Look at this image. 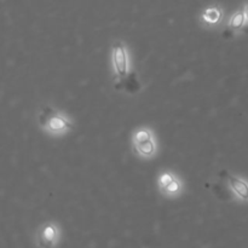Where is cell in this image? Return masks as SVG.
<instances>
[{"label":"cell","instance_id":"9c48e42d","mask_svg":"<svg viewBox=\"0 0 248 248\" xmlns=\"http://www.w3.org/2000/svg\"><path fill=\"white\" fill-rule=\"evenodd\" d=\"M172 182H173V179H172V177L170 176V174H165V176L161 177V184L165 188H167Z\"/></svg>","mask_w":248,"mask_h":248},{"label":"cell","instance_id":"5b68a950","mask_svg":"<svg viewBox=\"0 0 248 248\" xmlns=\"http://www.w3.org/2000/svg\"><path fill=\"white\" fill-rule=\"evenodd\" d=\"M138 152L142 153L144 155H150L153 152H154V144H153L152 140H148L145 143H140V144H137Z\"/></svg>","mask_w":248,"mask_h":248},{"label":"cell","instance_id":"7a4b0ae2","mask_svg":"<svg viewBox=\"0 0 248 248\" xmlns=\"http://www.w3.org/2000/svg\"><path fill=\"white\" fill-rule=\"evenodd\" d=\"M114 65L115 70L118 73V77L124 79L127 75V56H126L125 47L120 41L115 43L114 45Z\"/></svg>","mask_w":248,"mask_h":248},{"label":"cell","instance_id":"3957f363","mask_svg":"<svg viewBox=\"0 0 248 248\" xmlns=\"http://www.w3.org/2000/svg\"><path fill=\"white\" fill-rule=\"evenodd\" d=\"M57 239V230L53 225H46L39 234V246L41 248H52Z\"/></svg>","mask_w":248,"mask_h":248},{"label":"cell","instance_id":"277c9868","mask_svg":"<svg viewBox=\"0 0 248 248\" xmlns=\"http://www.w3.org/2000/svg\"><path fill=\"white\" fill-rule=\"evenodd\" d=\"M223 172H224L225 177H227V179L229 181L230 186H232V188L234 189L235 193H236L240 198L244 199V200H248V186L247 184L245 183L244 181H241V179H237L236 177L227 173V171H223Z\"/></svg>","mask_w":248,"mask_h":248},{"label":"cell","instance_id":"30bf717a","mask_svg":"<svg viewBox=\"0 0 248 248\" xmlns=\"http://www.w3.org/2000/svg\"><path fill=\"white\" fill-rule=\"evenodd\" d=\"M167 189H169V191H174V190H177V189H178V186H177L176 182L173 181L171 184H170L169 186H167Z\"/></svg>","mask_w":248,"mask_h":248},{"label":"cell","instance_id":"8fae6325","mask_svg":"<svg viewBox=\"0 0 248 248\" xmlns=\"http://www.w3.org/2000/svg\"><path fill=\"white\" fill-rule=\"evenodd\" d=\"M245 15H246V17L248 18V6L246 7V10H245Z\"/></svg>","mask_w":248,"mask_h":248},{"label":"cell","instance_id":"6da1fadb","mask_svg":"<svg viewBox=\"0 0 248 248\" xmlns=\"http://www.w3.org/2000/svg\"><path fill=\"white\" fill-rule=\"evenodd\" d=\"M40 123L41 125L46 126L52 132H57V131L63 130V128H72L73 126L68 123L67 120L58 115L57 113L50 108H45L40 115Z\"/></svg>","mask_w":248,"mask_h":248},{"label":"cell","instance_id":"ba28073f","mask_svg":"<svg viewBox=\"0 0 248 248\" xmlns=\"http://www.w3.org/2000/svg\"><path fill=\"white\" fill-rule=\"evenodd\" d=\"M148 140H150V133L148 132V131H140V132L136 135V142H137V144L145 143L148 142Z\"/></svg>","mask_w":248,"mask_h":248},{"label":"cell","instance_id":"8992f818","mask_svg":"<svg viewBox=\"0 0 248 248\" xmlns=\"http://www.w3.org/2000/svg\"><path fill=\"white\" fill-rule=\"evenodd\" d=\"M245 17H246L245 12H237V14L232 17V21H230V27H232V28H240V27L244 24Z\"/></svg>","mask_w":248,"mask_h":248},{"label":"cell","instance_id":"52a82bcc","mask_svg":"<svg viewBox=\"0 0 248 248\" xmlns=\"http://www.w3.org/2000/svg\"><path fill=\"white\" fill-rule=\"evenodd\" d=\"M205 18L210 22H216L219 18V11L217 9H210L206 11Z\"/></svg>","mask_w":248,"mask_h":248}]
</instances>
